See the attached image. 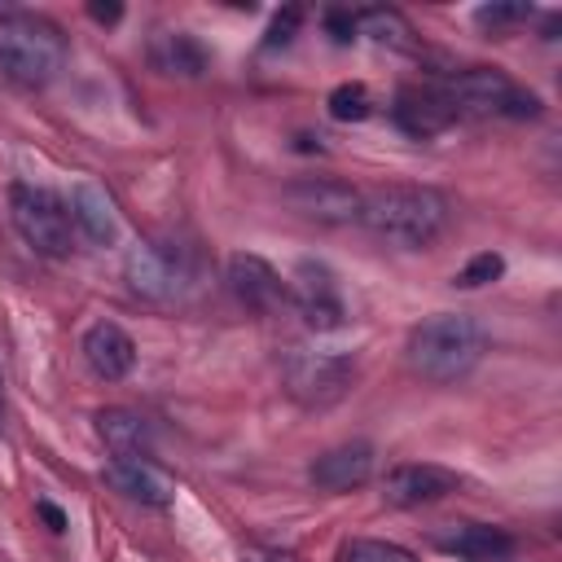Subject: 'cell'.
Masks as SVG:
<instances>
[{
    "instance_id": "277c9868",
    "label": "cell",
    "mask_w": 562,
    "mask_h": 562,
    "mask_svg": "<svg viewBox=\"0 0 562 562\" xmlns=\"http://www.w3.org/2000/svg\"><path fill=\"white\" fill-rule=\"evenodd\" d=\"M443 97L457 119H536L540 114V97L527 92L522 83H514L496 66L457 70L443 83Z\"/></svg>"
},
{
    "instance_id": "f1b7e54d",
    "label": "cell",
    "mask_w": 562,
    "mask_h": 562,
    "mask_svg": "<svg viewBox=\"0 0 562 562\" xmlns=\"http://www.w3.org/2000/svg\"><path fill=\"white\" fill-rule=\"evenodd\" d=\"M246 562H294L290 553H250Z\"/></svg>"
},
{
    "instance_id": "7c38bea8",
    "label": "cell",
    "mask_w": 562,
    "mask_h": 562,
    "mask_svg": "<svg viewBox=\"0 0 562 562\" xmlns=\"http://www.w3.org/2000/svg\"><path fill=\"white\" fill-rule=\"evenodd\" d=\"M373 443L369 439H351V443H338V448H325L312 465H307V479L312 487L321 492H356L373 479Z\"/></svg>"
},
{
    "instance_id": "f546056e",
    "label": "cell",
    "mask_w": 562,
    "mask_h": 562,
    "mask_svg": "<svg viewBox=\"0 0 562 562\" xmlns=\"http://www.w3.org/2000/svg\"><path fill=\"white\" fill-rule=\"evenodd\" d=\"M0 422H4V373H0Z\"/></svg>"
},
{
    "instance_id": "83f0119b",
    "label": "cell",
    "mask_w": 562,
    "mask_h": 562,
    "mask_svg": "<svg viewBox=\"0 0 562 562\" xmlns=\"http://www.w3.org/2000/svg\"><path fill=\"white\" fill-rule=\"evenodd\" d=\"M88 18H92V22H101V26H110V22H119V18H123V4H88Z\"/></svg>"
},
{
    "instance_id": "9a60e30c",
    "label": "cell",
    "mask_w": 562,
    "mask_h": 562,
    "mask_svg": "<svg viewBox=\"0 0 562 562\" xmlns=\"http://www.w3.org/2000/svg\"><path fill=\"white\" fill-rule=\"evenodd\" d=\"M391 119H395L400 132H408L417 140L439 136V132H448L457 123L443 88H400L395 92V105H391Z\"/></svg>"
},
{
    "instance_id": "cb8c5ba5",
    "label": "cell",
    "mask_w": 562,
    "mask_h": 562,
    "mask_svg": "<svg viewBox=\"0 0 562 562\" xmlns=\"http://www.w3.org/2000/svg\"><path fill=\"white\" fill-rule=\"evenodd\" d=\"M505 272V259L496 255V250H479L457 277H452V285L457 290H479V285H487V281H496Z\"/></svg>"
},
{
    "instance_id": "d6986e66",
    "label": "cell",
    "mask_w": 562,
    "mask_h": 562,
    "mask_svg": "<svg viewBox=\"0 0 562 562\" xmlns=\"http://www.w3.org/2000/svg\"><path fill=\"white\" fill-rule=\"evenodd\" d=\"M154 66L167 70V75H180V79H198L206 66H211V53L198 35L189 31H167L158 44H154Z\"/></svg>"
},
{
    "instance_id": "e0dca14e",
    "label": "cell",
    "mask_w": 562,
    "mask_h": 562,
    "mask_svg": "<svg viewBox=\"0 0 562 562\" xmlns=\"http://www.w3.org/2000/svg\"><path fill=\"white\" fill-rule=\"evenodd\" d=\"M435 544L443 553H457L465 562H501L514 553V536L505 527H492V522H457V527H443L435 531Z\"/></svg>"
},
{
    "instance_id": "ba28073f",
    "label": "cell",
    "mask_w": 562,
    "mask_h": 562,
    "mask_svg": "<svg viewBox=\"0 0 562 562\" xmlns=\"http://www.w3.org/2000/svg\"><path fill=\"white\" fill-rule=\"evenodd\" d=\"M285 206L316 224H356L360 220V189L338 176H299L281 189Z\"/></svg>"
},
{
    "instance_id": "484cf974",
    "label": "cell",
    "mask_w": 562,
    "mask_h": 562,
    "mask_svg": "<svg viewBox=\"0 0 562 562\" xmlns=\"http://www.w3.org/2000/svg\"><path fill=\"white\" fill-rule=\"evenodd\" d=\"M325 26L334 31V40H338V44L356 40V13H342V9H334V13L325 18Z\"/></svg>"
},
{
    "instance_id": "2e32d148",
    "label": "cell",
    "mask_w": 562,
    "mask_h": 562,
    "mask_svg": "<svg viewBox=\"0 0 562 562\" xmlns=\"http://www.w3.org/2000/svg\"><path fill=\"white\" fill-rule=\"evenodd\" d=\"M70 224L92 241V246H114L119 241V211L114 198L97 180H79L70 189Z\"/></svg>"
},
{
    "instance_id": "8992f818",
    "label": "cell",
    "mask_w": 562,
    "mask_h": 562,
    "mask_svg": "<svg viewBox=\"0 0 562 562\" xmlns=\"http://www.w3.org/2000/svg\"><path fill=\"white\" fill-rule=\"evenodd\" d=\"M198 277L193 250L180 241H136L123 259V281L132 294L149 303H171L180 299Z\"/></svg>"
},
{
    "instance_id": "44dd1931",
    "label": "cell",
    "mask_w": 562,
    "mask_h": 562,
    "mask_svg": "<svg viewBox=\"0 0 562 562\" xmlns=\"http://www.w3.org/2000/svg\"><path fill=\"white\" fill-rule=\"evenodd\" d=\"M325 105H329V119H338V123H360L373 114V97L364 83H338Z\"/></svg>"
},
{
    "instance_id": "5b68a950",
    "label": "cell",
    "mask_w": 562,
    "mask_h": 562,
    "mask_svg": "<svg viewBox=\"0 0 562 562\" xmlns=\"http://www.w3.org/2000/svg\"><path fill=\"white\" fill-rule=\"evenodd\" d=\"M9 220L18 228V237L35 250V255H48V259H61L70 255L75 246V224H70V206L44 189V184H9Z\"/></svg>"
},
{
    "instance_id": "4dcf8cb0",
    "label": "cell",
    "mask_w": 562,
    "mask_h": 562,
    "mask_svg": "<svg viewBox=\"0 0 562 562\" xmlns=\"http://www.w3.org/2000/svg\"><path fill=\"white\" fill-rule=\"evenodd\" d=\"M501 562H505V558H501Z\"/></svg>"
},
{
    "instance_id": "8fae6325",
    "label": "cell",
    "mask_w": 562,
    "mask_h": 562,
    "mask_svg": "<svg viewBox=\"0 0 562 562\" xmlns=\"http://www.w3.org/2000/svg\"><path fill=\"white\" fill-rule=\"evenodd\" d=\"M461 487L457 470L448 465H435V461H404L395 470H386L382 479V501L395 505V509H417V505H430V501H443Z\"/></svg>"
},
{
    "instance_id": "7a4b0ae2",
    "label": "cell",
    "mask_w": 562,
    "mask_h": 562,
    "mask_svg": "<svg viewBox=\"0 0 562 562\" xmlns=\"http://www.w3.org/2000/svg\"><path fill=\"white\" fill-rule=\"evenodd\" d=\"M483 351H487V334H483L479 316H470V312H435L422 325H413L408 342H404L408 369L435 386H448V382H461L465 373H474Z\"/></svg>"
},
{
    "instance_id": "d4e9b609",
    "label": "cell",
    "mask_w": 562,
    "mask_h": 562,
    "mask_svg": "<svg viewBox=\"0 0 562 562\" xmlns=\"http://www.w3.org/2000/svg\"><path fill=\"white\" fill-rule=\"evenodd\" d=\"M303 26V9H281L277 18H272V26H268V35H263V48H277V44H290L294 40V31Z\"/></svg>"
},
{
    "instance_id": "5bb4252c",
    "label": "cell",
    "mask_w": 562,
    "mask_h": 562,
    "mask_svg": "<svg viewBox=\"0 0 562 562\" xmlns=\"http://www.w3.org/2000/svg\"><path fill=\"white\" fill-rule=\"evenodd\" d=\"M105 483L114 492H123L127 501H140L149 509H162L176 501V479L162 465H154L149 457H114L105 465Z\"/></svg>"
},
{
    "instance_id": "30bf717a",
    "label": "cell",
    "mask_w": 562,
    "mask_h": 562,
    "mask_svg": "<svg viewBox=\"0 0 562 562\" xmlns=\"http://www.w3.org/2000/svg\"><path fill=\"white\" fill-rule=\"evenodd\" d=\"M224 281H228L233 299L246 303L250 312H277L281 303H290V281H285L268 259H259V255H250V250L228 255Z\"/></svg>"
},
{
    "instance_id": "7402d4cb",
    "label": "cell",
    "mask_w": 562,
    "mask_h": 562,
    "mask_svg": "<svg viewBox=\"0 0 562 562\" xmlns=\"http://www.w3.org/2000/svg\"><path fill=\"white\" fill-rule=\"evenodd\" d=\"M338 562H417L404 544H391V540H364V536H356V540H347L342 549H338Z\"/></svg>"
},
{
    "instance_id": "9c48e42d",
    "label": "cell",
    "mask_w": 562,
    "mask_h": 562,
    "mask_svg": "<svg viewBox=\"0 0 562 562\" xmlns=\"http://www.w3.org/2000/svg\"><path fill=\"white\" fill-rule=\"evenodd\" d=\"M290 303L299 307L303 325L316 329V334H329L347 321V303H342V290H338V277L316 263V259H303L290 277Z\"/></svg>"
},
{
    "instance_id": "6da1fadb",
    "label": "cell",
    "mask_w": 562,
    "mask_h": 562,
    "mask_svg": "<svg viewBox=\"0 0 562 562\" xmlns=\"http://www.w3.org/2000/svg\"><path fill=\"white\" fill-rule=\"evenodd\" d=\"M448 215H452L448 193H439L435 184H378L360 198L356 224H364L369 233L395 246L422 250L448 228Z\"/></svg>"
},
{
    "instance_id": "4fadbf2b",
    "label": "cell",
    "mask_w": 562,
    "mask_h": 562,
    "mask_svg": "<svg viewBox=\"0 0 562 562\" xmlns=\"http://www.w3.org/2000/svg\"><path fill=\"white\" fill-rule=\"evenodd\" d=\"M79 351H83L88 369H92L101 382H123V378L132 373V364H136V338H132L123 325H114V321H92V325L83 329Z\"/></svg>"
},
{
    "instance_id": "ac0fdd59",
    "label": "cell",
    "mask_w": 562,
    "mask_h": 562,
    "mask_svg": "<svg viewBox=\"0 0 562 562\" xmlns=\"http://www.w3.org/2000/svg\"><path fill=\"white\" fill-rule=\"evenodd\" d=\"M97 435L114 457H149L154 452V426L136 408L110 404L97 413Z\"/></svg>"
},
{
    "instance_id": "52a82bcc",
    "label": "cell",
    "mask_w": 562,
    "mask_h": 562,
    "mask_svg": "<svg viewBox=\"0 0 562 562\" xmlns=\"http://www.w3.org/2000/svg\"><path fill=\"white\" fill-rule=\"evenodd\" d=\"M281 382L290 391V400H299L303 408H329L338 404L351 382H356V360L347 351H307L294 347L281 364Z\"/></svg>"
},
{
    "instance_id": "603a6c76",
    "label": "cell",
    "mask_w": 562,
    "mask_h": 562,
    "mask_svg": "<svg viewBox=\"0 0 562 562\" xmlns=\"http://www.w3.org/2000/svg\"><path fill=\"white\" fill-rule=\"evenodd\" d=\"M531 4H522V0H514V4H479L474 9V22L483 26V31H492V35H501V31H514V26H522V22H531Z\"/></svg>"
},
{
    "instance_id": "4316f807",
    "label": "cell",
    "mask_w": 562,
    "mask_h": 562,
    "mask_svg": "<svg viewBox=\"0 0 562 562\" xmlns=\"http://www.w3.org/2000/svg\"><path fill=\"white\" fill-rule=\"evenodd\" d=\"M35 514L48 522V531H66V514H61L53 501H35Z\"/></svg>"
},
{
    "instance_id": "ffe728a7",
    "label": "cell",
    "mask_w": 562,
    "mask_h": 562,
    "mask_svg": "<svg viewBox=\"0 0 562 562\" xmlns=\"http://www.w3.org/2000/svg\"><path fill=\"white\" fill-rule=\"evenodd\" d=\"M356 31L378 40V44H391V48H408L413 44V26L400 9H364L356 13Z\"/></svg>"
},
{
    "instance_id": "3957f363",
    "label": "cell",
    "mask_w": 562,
    "mask_h": 562,
    "mask_svg": "<svg viewBox=\"0 0 562 562\" xmlns=\"http://www.w3.org/2000/svg\"><path fill=\"white\" fill-rule=\"evenodd\" d=\"M0 66L13 83H26V88L53 83L66 66L61 26L26 9H0Z\"/></svg>"
}]
</instances>
